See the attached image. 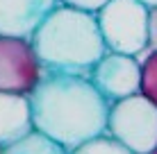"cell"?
<instances>
[{"mask_svg":"<svg viewBox=\"0 0 157 154\" xmlns=\"http://www.w3.org/2000/svg\"><path fill=\"white\" fill-rule=\"evenodd\" d=\"M28 102L32 127L68 152L105 134L109 102L96 91L89 75L46 70Z\"/></svg>","mask_w":157,"mask_h":154,"instance_id":"1","label":"cell"},{"mask_svg":"<svg viewBox=\"0 0 157 154\" xmlns=\"http://www.w3.org/2000/svg\"><path fill=\"white\" fill-rule=\"evenodd\" d=\"M32 48L46 70L89 75L107 52L96 14L57 2L30 36Z\"/></svg>","mask_w":157,"mask_h":154,"instance_id":"2","label":"cell"},{"mask_svg":"<svg viewBox=\"0 0 157 154\" xmlns=\"http://www.w3.org/2000/svg\"><path fill=\"white\" fill-rule=\"evenodd\" d=\"M105 134L132 154L157 150V107L139 93L109 102Z\"/></svg>","mask_w":157,"mask_h":154,"instance_id":"3","label":"cell"},{"mask_svg":"<svg viewBox=\"0 0 157 154\" xmlns=\"http://www.w3.org/2000/svg\"><path fill=\"white\" fill-rule=\"evenodd\" d=\"M146 18L148 7L139 0H109L96 12L105 48L132 57L146 48Z\"/></svg>","mask_w":157,"mask_h":154,"instance_id":"4","label":"cell"},{"mask_svg":"<svg viewBox=\"0 0 157 154\" xmlns=\"http://www.w3.org/2000/svg\"><path fill=\"white\" fill-rule=\"evenodd\" d=\"M43 73L46 68L30 39L0 34V93L28 98L41 82Z\"/></svg>","mask_w":157,"mask_h":154,"instance_id":"5","label":"cell"},{"mask_svg":"<svg viewBox=\"0 0 157 154\" xmlns=\"http://www.w3.org/2000/svg\"><path fill=\"white\" fill-rule=\"evenodd\" d=\"M89 79L107 102H116L139 93V61L132 55L107 50L89 70Z\"/></svg>","mask_w":157,"mask_h":154,"instance_id":"6","label":"cell"},{"mask_svg":"<svg viewBox=\"0 0 157 154\" xmlns=\"http://www.w3.org/2000/svg\"><path fill=\"white\" fill-rule=\"evenodd\" d=\"M59 0H0V34L30 39Z\"/></svg>","mask_w":157,"mask_h":154,"instance_id":"7","label":"cell"},{"mask_svg":"<svg viewBox=\"0 0 157 154\" xmlns=\"http://www.w3.org/2000/svg\"><path fill=\"white\" fill-rule=\"evenodd\" d=\"M32 129L34 127H32L28 98L14 93H0V147L18 141Z\"/></svg>","mask_w":157,"mask_h":154,"instance_id":"8","label":"cell"},{"mask_svg":"<svg viewBox=\"0 0 157 154\" xmlns=\"http://www.w3.org/2000/svg\"><path fill=\"white\" fill-rule=\"evenodd\" d=\"M0 154H68L66 147H62L52 138L43 136L41 131L32 129L30 134L21 136L18 141L0 147Z\"/></svg>","mask_w":157,"mask_h":154,"instance_id":"9","label":"cell"},{"mask_svg":"<svg viewBox=\"0 0 157 154\" xmlns=\"http://www.w3.org/2000/svg\"><path fill=\"white\" fill-rule=\"evenodd\" d=\"M139 95L157 107V50H150V55L139 63Z\"/></svg>","mask_w":157,"mask_h":154,"instance_id":"10","label":"cell"},{"mask_svg":"<svg viewBox=\"0 0 157 154\" xmlns=\"http://www.w3.org/2000/svg\"><path fill=\"white\" fill-rule=\"evenodd\" d=\"M68 154H132V152H130L128 147H123L118 141H114L112 136L100 134V136H96V138L78 145Z\"/></svg>","mask_w":157,"mask_h":154,"instance_id":"11","label":"cell"},{"mask_svg":"<svg viewBox=\"0 0 157 154\" xmlns=\"http://www.w3.org/2000/svg\"><path fill=\"white\" fill-rule=\"evenodd\" d=\"M146 45L150 50H157V7H148L146 18Z\"/></svg>","mask_w":157,"mask_h":154,"instance_id":"12","label":"cell"},{"mask_svg":"<svg viewBox=\"0 0 157 154\" xmlns=\"http://www.w3.org/2000/svg\"><path fill=\"white\" fill-rule=\"evenodd\" d=\"M59 2H62V5H68V7H75V9H82V12L96 14L102 5L109 2V0H59Z\"/></svg>","mask_w":157,"mask_h":154,"instance_id":"13","label":"cell"},{"mask_svg":"<svg viewBox=\"0 0 157 154\" xmlns=\"http://www.w3.org/2000/svg\"><path fill=\"white\" fill-rule=\"evenodd\" d=\"M141 5H146V7H157V0H139Z\"/></svg>","mask_w":157,"mask_h":154,"instance_id":"14","label":"cell"},{"mask_svg":"<svg viewBox=\"0 0 157 154\" xmlns=\"http://www.w3.org/2000/svg\"><path fill=\"white\" fill-rule=\"evenodd\" d=\"M148 154H157V150H153V152H148Z\"/></svg>","mask_w":157,"mask_h":154,"instance_id":"15","label":"cell"}]
</instances>
